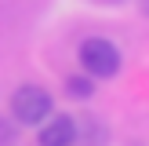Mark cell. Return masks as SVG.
I'll return each instance as SVG.
<instances>
[{
  "label": "cell",
  "instance_id": "cell-1",
  "mask_svg": "<svg viewBox=\"0 0 149 146\" xmlns=\"http://www.w3.org/2000/svg\"><path fill=\"white\" fill-rule=\"evenodd\" d=\"M80 66L95 80H113L120 73V66H124V55L109 36H87L80 44Z\"/></svg>",
  "mask_w": 149,
  "mask_h": 146
},
{
  "label": "cell",
  "instance_id": "cell-2",
  "mask_svg": "<svg viewBox=\"0 0 149 146\" xmlns=\"http://www.w3.org/2000/svg\"><path fill=\"white\" fill-rule=\"evenodd\" d=\"M51 110H55V99H51V91L40 88V84H22V88L11 91V117L18 124H29V128H33V124L47 121Z\"/></svg>",
  "mask_w": 149,
  "mask_h": 146
},
{
  "label": "cell",
  "instance_id": "cell-3",
  "mask_svg": "<svg viewBox=\"0 0 149 146\" xmlns=\"http://www.w3.org/2000/svg\"><path fill=\"white\" fill-rule=\"evenodd\" d=\"M77 139H80V124L69 113H51L47 121H40V131H36L40 146H73Z\"/></svg>",
  "mask_w": 149,
  "mask_h": 146
},
{
  "label": "cell",
  "instance_id": "cell-4",
  "mask_svg": "<svg viewBox=\"0 0 149 146\" xmlns=\"http://www.w3.org/2000/svg\"><path fill=\"white\" fill-rule=\"evenodd\" d=\"M65 95H69V99H91L95 95V77L91 73H73V77H65Z\"/></svg>",
  "mask_w": 149,
  "mask_h": 146
},
{
  "label": "cell",
  "instance_id": "cell-5",
  "mask_svg": "<svg viewBox=\"0 0 149 146\" xmlns=\"http://www.w3.org/2000/svg\"><path fill=\"white\" fill-rule=\"evenodd\" d=\"M15 142H18V121L0 117V146H15Z\"/></svg>",
  "mask_w": 149,
  "mask_h": 146
},
{
  "label": "cell",
  "instance_id": "cell-6",
  "mask_svg": "<svg viewBox=\"0 0 149 146\" xmlns=\"http://www.w3.org/2000/svg\"><path fill=\"white\" fill-rule=\"evenodd\" d=\"M138 7H142V15L149 18V0H138Z\"/></svg>",
  "mask_w": 149,
  "mask_h": 146
}]
</instances>
